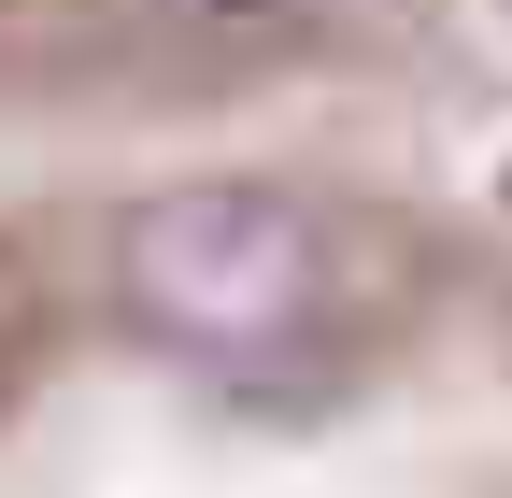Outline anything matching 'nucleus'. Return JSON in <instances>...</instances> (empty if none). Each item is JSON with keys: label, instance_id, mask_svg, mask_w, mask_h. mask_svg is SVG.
I'll use <instances>...</instances> for the list:
<instances>
[{"label": "nucleus", "instance_id": "2", "mask_svg": "<svg viewBox=\"0 0 512 498\" xmlns=\"http://www.w3.org/2000/svg\"><path fill=\"white\" fill-rule=\"evenodd\" d=\"M157 15H185V29H256V15H299V0H157Z\"/></svg>", "mask_w": 512, "mask_h": 498}, {"label": "nucleus", "instance_id": "1", "mask_svg": "<svg viewBox=\"0 0 512 498\" xmlns=\"http://www.w3.org/2000/svg\"><path fill=\"white\" fill-rule=\"evenodd\" d=\"M313 285H328V228L285 185H171L114 228V299L171 356H271L313 314Z\"/></svg>", "mask_w": 512, "mask_h": 498}]
</instances>
